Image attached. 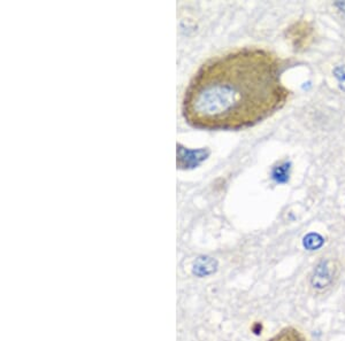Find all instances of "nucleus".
Wrapping results in <instances>:
<instances>
[{
    "label": "nucleus",
    "mask_w": 345,
    "mask_h": 341,
    "mask_svg": "<svg viewBox=\"0 0 345 341\" xmlns=\"http://www.w3.org/2000/svg\"><path fill=\"white\" fill-rule=\"evenodd\" d=\"M282 64L268 50L229 51L202 63L189 82L182 114L201 130H239L268 118L287 104Z\"/></svg>",
    "instance_id": "f257e3e1"
},
{
    "label": "nucleus",
    "mask_w": 345,
    "mask_h": 341,
    "mask_svg": "<svg viewBox=\"0 0 345 341\" xmlns=\"http://www.w3.org/2000/svg\"><path fill=\"white\" fill-rule=\"evenodd\" d=\"M339 262L334 259L320 261L313 269L310 277V287L317 294L326 293L339 278Z\"/></svg>",
    "instance_id": "f03ea898"
},
{
    "label": "nucleus",
    "mask_w": 345,
    "mask_h": 341,
    "mask_svg": "<svg viewBox=\"0 0 345 341\" xmlns=\"http://www.w3.org/2000/svg\"><path fill=\"white\" fill-rule=\"evenodd\" d=\"M267 341H308L306 335L301 330L293 326H288L276 333Z\"/></svg>",
    "instance_id": "7ed1b4c3"
},
{
    "label": "nucleus",
    "mask_w": 345,
    "mask_h": 341,
    "mask_svg": "<svg viewBox=\"0 0 345 341\" xmlns=\"http://www.w3.org/2000/svg\"><path fill=\"white\" fill-rule=\"evenodd\" d=\"M322 243V238L317 234H310L305 238V246L310 248V250H315V248L320 247Z\"/></svg>",
    "instance_id": "20e7f679"
}]
</instances>
